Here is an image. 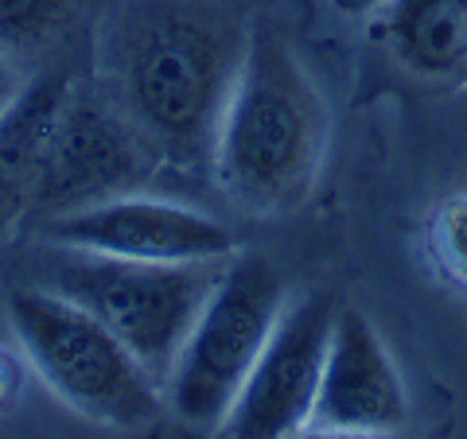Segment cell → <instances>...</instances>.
Instances as JSON below:
<instances>
[{"label": "cell", "mask_w": 467, "mask_h": 439, "mask_svg": "<svg viewBox=\"0 0 467 439\" xmlns=\"http://www.w3.org/2000/svg\"><path fill=\"white\" fill-rule=\"evenodd\" d=\"M250 27L214 0H133L109 27V97L168 164H211Z\"/></svg>", "instance_id": "cell-1"}, {"label": "cell", "mask_w": 467, "mask_h": 439, "mask_svg": "<svg viewBox=\"0 0 467 439\" xmlns=\"http://www.w3.org/2000/svg\"><path fill=\"white\" fill-rule=\"evenodd\" d=\"M327 152V109L288 39L250 24L242 70L214 137V179L250 214H288L308 199Z\"/></svg>", "instance_id": "cell-2"}, {"label": "cell", "mask_w": 467, "mask_h": 439, "mask_svg": "<svg viewBox=\"0 0 467 439\" xmlns=\"http://www.w3.org/2000/svg\"><path fill=\"white\" fill-rule=\"evenodd\" d=\"M226 260L160 265V260H125L47 241V253L36 260L32 284L90 311L164 385Z\"/></svg>", "instance_id": "cell-3"}, {"label": "cell", "mask_w": 467, "mask_h": 439, "mask_svg": "<svg viewBox=\"0 0 467 439\" xmlns=\"http://www.w3.org/2000/svg\"><path fill=\"white\" fill-rule=\"evenodd\" d=\"M27 362L63 404L106 428H149L164 408V385L113 331L47 288H20L8 300Z\"/></svg>", "instance_id": "cell-4"}, {"label": "cell", "mask_w": 467, "mask_h": 439, "mask_svg": "<svg viewBox=\"0 0 467 439\" xmlns=\"http://www.w3.org/2000/svg\"><path fill=\"white\" fill-rule=\"evenodd\" d=\"M281 311L285 284L265 257L226 260L164 382V401L187 428H223Z\"/></svg>", "instance_id": "cell-5"}, {"label": "cell", "mask_w": 467, "mask_h": 439, "mask_svg": "<svg viewBox=\"0 0 467 439\" xmlns=\"http://www.w3.org/2000/svg\"><path fill=\"white\" fill-rule=\"evenodd\" d=\"M149 168L152 148L113 97L67 90L27 202L47 218L94 207L113 195H129Z\"/></svg>", "instance_id": "cell-6"}, {"label": "cell", "mask_w": 467, "mask_h": 439, "mask_svg": "<svg viewBox=\"0 0 467 439\" xmlns=\"http://www.w3.org/2000/svg\"><path fill=\"white\" fill-rule=\"evenodd\" d=\"M335 303L327 296H304L288 303L269 342L261 346L238 401L226 413L218 435L230 439H288L308 428L319 373H324Z\"/></svg>", "instance_id": "cell-7"}, {"label": "cell", "mask_w": 467, "mask_h": 439, "mask_svg": "<svg viewBox=\"0 0 467 439\" xmlns=\"http://www.w3.org/2000/svg\"><path fill=\"white\" fill-rule=\"evenodd\" d=\"M43 238L51 245L90 249V253L125 260H160V265L226 260L234 253L230 230L211 214L133 191L94 202V207L51 214L43 222Z\"/></svg>", "instance_id": "cell-8"}, {"label": "cell", "mask_w": 467, "mask_h": 439, "mask_svg": "<svg viewBox=\"0 0 467 439\" xmlns=\"http://www.w3.org/2000/svg\"><path fill=\"white\" fill-rule=\"evenodd\" d=\"M409 424L401 373L374 323L355 307L335 311L308 435H398Z\"/></svg>", "instance_id": "cell-9"}, {"label": "cell", "mask_w": 467, "mask_h": 439, "mask_svg": "<svg viewBox=\"0 0 467 439\" xmlns=\"http://www.w3.org/2000/svg\"><path fill=\"white\" fill-rule=\"evenodd\" d=\"M378 36L409 75L456 86L467 78V0H382Z\"/></svg>", "instance_id": "cell-10"}, {"label": "cell", "mask_w": 467, "mask_h": 439, "mask_svg": "<svg viewBox=\"0 0 467 439\" xmlns=\"http://www.w3.org/2000/svg\"><path fill=\"white\" fill-rule=\"evenodd\" d=\"M70 86L51 75L12 97V106L0 113V214L16 210L32 199L36 175L47 152V137L55 128V117L63 109Z\"/></svg>", "instance_id": "cell-11"}, {"label": "cell", "mask_w": 467, "mask_h": 439, "mask_svg": "<svg viewBox=\"0 0 467 439\" xmlns=\"http://www.w3.org/2000/svg\"><path fill=\"white\" fill-rule=\"evenodd\" d=\"M429 253L444 281L467 288V191L444 199L429 218Z\"/></svg>", "instance_id": "cell-12"}, {"label": "cell", "mask_w": 467, "mask_h": 439, "mask_svg": "<svg viewBox=\"0 0 467 439\" xmlns=\"http://www.w3.org/2000/svg\"><path fill=\"white\" fill-rule=\"evenodd\" d=\"M75 0H0V51H27L58 32Z\"/></svg>", "instance_id": "cell-13"}, {"label": "cell", "mask_w": 467, "mask_h": 439, "mask_svg": "<svg viewBox=\"0 0 467 439\" xmlns=\"http://www.w3.org/2000/svg\"><path fill=\"white\" fill-rule=\"evenodd\" d=\"M24 90L20 86V75H16V66H12V58L0 51V113H5L12 106V97H16Z\"/></svg>", "instance_id": "cell-14"}, {"label": "cell", "mask_w": 467, "mask_h": 439, "mask_svg": "<svg viewBox=\"0 0 467 439\" xmlns=\"http://www.w3.org/2000/svg\"><path fill=\"white\" fill-rule=\"evenodd\" d=\"M335 5H339L343 12H374L382 0H335Z\"/></svg>", "instance_id": "cell-15"}, {"label": "cell", "mask_w": 467, "mask_h": 439, "mask_svg": "<svg viewBox=\"0 0 467 439\" xmlns=\"http://www.w3.org/2000/svg\"><path fill=\"white\" fill-rule=\"evenodd\" d=\"M8 389H12V370H8V358H0V401L8 397Z\"/></svg>", "instance_id": "cell-16"}]
</instances>
